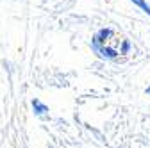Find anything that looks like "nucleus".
<instances>
[{"mask_svg":"<svg viewBox=\"0 0 150 148\" xmlns=\"http://www.w3.org/2000/svg\"><path fill=\"white\" fill-rule=\"evenodd\" d=\"M112 38V30L111 29H100L91 39V48L93 47H98V45H105L109 39Z\"/></svg>","mask_w":150,"mask_h":148,"instance_id":"obj_2","label":"nucleus"},{"mask_svg":"<svg viewBox=\"0 0 150 148\" xmlns=\"http://www.w3.org/2000/svg\"><path fill=\"white\" fill-rule=\"evenodd\" d=\"M130 48H132V47H130V43H129L127 39H123V41H122V45H120V52H118V54L125 55V54H129V52H130Z\"/></svg>","mask_w":150,"mask_h":148,"instance_id":"obj_5","label":"nucleus"},{"mask_svg":"<svg viewBox=\"0 0 150 148\" xmlns=\"http://www.w3.org/2000/svg\"><path fill=\"white\" fill-rule=\"evenodd\" d=\"M146 93H148V95H150V87H146Z\"/></svg>","mask_w":150,"mask_h":148,"instance_id":"obj_6","label":"nucleus"},{"mask_svg":"<svg viewBox=\"0 0 150 148\" xmlns=\"http://www.w3.org/2000/svg\"><path fill=\"white\" fill-rule=\"evenodd\" d=\"M93 50H95L98 54V57L105 59V61H112V59H116L118 57V50L116 48H112V47H107V45H98V47H93Z\"/></svg>","mask_w":150,"mask_h":148,"instance_id":"obj_1","label":"nucleus"},{"mask_svg":"<svg viewBox=\"0 0 150 148\" xmlns=\"http://www.w3.org/2000/svg\"><path fill=\"white\" fill-rule=\"evenodd\" d=\"M32 109H34V114L36 116H45L48 113V107L45 104H41L40 100H32Z\"/></svg>","mask_w":150,"mask_h":148,"instance_id":"obj_3","label":"nucleus"},{"mask_svg":"<svg viewBox=\"0 0 150 148\" xmlns=\"http://www.w3.org/2000/svg\"><path fill=\"white\" fill-rule=\"evenodd\" d=\"M130 2H132L134 6H138V7H139L143 13H146V14L150 16V4H146L145 0H130Z\"/></svg>","mask_w":150,"mask_h":148,"instance_id":"obj_4","label":"nucleus"}]
</instances>
